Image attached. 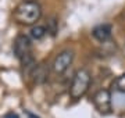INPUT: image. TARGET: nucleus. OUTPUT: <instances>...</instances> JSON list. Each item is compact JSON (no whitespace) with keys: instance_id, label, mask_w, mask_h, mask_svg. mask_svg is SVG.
I'll return each mask as SVG.
<instances>
[{"instance_id":"nucleus-9","label":"nucleus","mask_w":125,"mask_h":118,"mask_svg":"<svg viewBox=\"0 0 125 118\" xmlns=\"http://www.w3.org/2000/svg\"><path fill=\"white\" fill-rule=\"evenodd\" d=\"M113 88L115 89L117 92H121V93H125V74L122 75H118V77L113 81Z\"/></svg>"},{"instance_id":"nucleus-3","label":"nucleus","mask_w":125,"mask_h":118,"mask_svg":"<svg viewBox=\"0 0 125 118\" xmlns=\"http://www.w3.org/2000/svg\"><path fill=\"white\" fill-rule=\"evenodd\" d=\"M93 104L100 114H110L113 110L111 106V95L107 89H100L96 92V95L93 96Z\"/></svg>"},{"instance_id":"nucleus-4","label":"nucleus","mask_w":125,"mask_h":118,"mask_svg":"<svg viewBox=\"0 0 125 118\" xmlns=\"http://www.w3.org/2000/svg\"><path fill=\"white\" fill-rule=\"evenodd\" d=\"M13 51L20 61L24 60L25 57H28V56H32V45L29 38L25 36V35H18L14 40Z\"/></svg>"},{"instance_id":"nucleus-5","label":"nucleus","mask_w":125,"mask_h":118,"mask_svg":"<svg viewBox=\"0 0 125 118\" xmlns=\"http://www.w3.org/2000/svg\"><path fill=\"white\" fill-rule=\"evenodd\" d=\"M74 61V51L72 50H62L61 53H58L56 56V59L53 61V71L56 74H64L70 68V65Z\"/></svg>"},{"instance_id":"nucleus-1","label":"nucleus","mask_w":125,"mask_h":118,"mask_svg":"<svg viewBox=\"0 0 125 118\" xmlns=\"http://www.w3.org/2000/svg\"><path fill=\"white\" fill-rule=\"evenodd\" d=\"M42 17V7L36 1H22L14 10V20L21 25H33Z\"/></svg>"},{"instance_id":"nucleus-2","label":"nucleus","mask_w":125,"mask_h":118,"mask_svg":"<svg viewBox=\"0 0 125 118\" xmlns=\"http://www.w3.org/2000/svg\"><path fill=\"white\" fill-rule=\"evenodd\" d=\"M90 72L86 68H81L78 69L72 78L71 86H70V96L72 100H79L81 97H83L85 93L88 92L90 86Z\"/></svg>"},{"instance_id":"nucleus-8","label":"nucleus","mask_w":125,"mask_h":118,"mask_svg":"<svg viewBox=\"0 0 125 118\" xmlns=\"http://www.w3.org/2000/svg\"><path fill=\"white\" fill-rule=\"evenodd\" d=\"M46 32H47V29H46L45 27H42V25H36V27H32L31 29V38L32 39H35V40H40L42 38H45Z\"/></svg>"},{"instance_id":"nucleus-6","label":"nucleus","mask_w":125,"mask_h":118,"mask_svg":"<svg viewBox=\"0 0 125 118\" xmlns=\"http://www.w3.org/2000/svg\"><path fill=\"white\" fill-rule=\"evenodd\" d=\"M94 39H97L99 42H106L111 38V25L110 24H100L97 27L93 28L92 31Z\"/></svg>"},{"instance_id":"nucleus-10","label":"nucleus","mask_w":125,"mask_h":118,"mask_svg":"<svg viewBox=\"0 0 125 118\" xmlns=\"http://www.w3.org/2000/svg\"><path fill=\"white\" fill-rule=\"evenodd\" d=\"M4 118H18L17 114H14V113H9V114H6Z\"/></svg>"},{"instance_id":"nucleus-7","label":"nucleus","mask_w":125,"mask_h":118,"mask_svg":"<svg viewBox=\"0 0 125 118\" xmlns=\"http://www.w3.org/2000/svg\"><path fill=\"white\" fill-rule=\"evenodd\" d=\"M47 74H49V71L46 69L45 65H36L32 71L31 77H33V81L36 83H43L47 79Z\"/></svg>"},{"instance_id":"nucleus-11","label":"nucleus","mask_w":125,"mask_h":118,"mask_svg":"<svg viewBox=\"0 0 125 118\" xmlns=\"http://www.w3.org/2000/svg\"><path fill=\"white\" fill-rule=\"evenodd\" d=\"M24 1H36V0H24Z\"/></svg>"}]
</instances>
